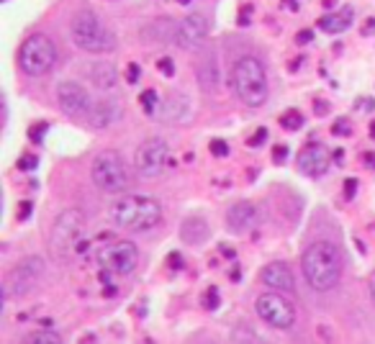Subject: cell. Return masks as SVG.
<instances>
[{
    "label": "cell",
    "instance_id": "obj_31",
    "mask_svg": "<svg viewBox=\"0 0 375 344\" xmlns=\"http://www.w3.org/2000/svg\"><path fill=\"white\" fill-rule=\"evenodd\" d=\"M167 265H170L172 270H180V268H183V257H180V252H172L170 257H167Z\"/></svg>",
    "mask_w": 375,
    "mask_h": 344
},
{
    "label": "cell",
    "instance_id": "obj_41",
    "mask_svg": "<svg viewBox=\"0 0 375 344\" xmlns=\"http://www.w3.org/2000/svg\"><path fill=\"white\" fill-rule=\"evenodd\" d=\"M334 3H337V0H324V6H326V8H332Z\"/></svg>",
    "mask_w": 375,
    "mask_h": 344
},
{
    "label": "cell",
    "instance_id": "obj_39",
    "mask_svg": "<svg viewBox=\"0 0 375 344\" xmlns=\"http://www.w3.org/2000/svg\"><path fill=\"white\" fill-rule=\"evenodd\" d=\"M222 254H226V257H234V249H229V247H222Z\"/></svg>",
    "mask_w": 375,
    "mask_h": 344
},
{
    "label": "cell",
    "instance_id": "obj_12",
    "mask_svg": "<svg viewBox=\"0 0 375 344\" xmlns=\"http://www.w3.org/2000/svg\"><path fill=\"white\" fill-rule=\"evenodd\" d=\"M329 162H332V157H329V149H326L324 144H319V142L306 144V147L301 149V154H299V170L308 177H322L326 170H329Z\"/></svg>",
    "mask_w": 375,
    "mask_h": 344
},
{
    "label": "cell",
    "instance_id": "obj_7",
    "mask_svg": "<svg viewBox=\"0 0 375 344\" xmlns=\"http://www.w3.org/2000/svg\"><path fill=\"white\" fill-rule=\"evenodd\" d=\"M93 183L101 188L103 193H121L124 188H128L131 175H128L126 162H124V157H121L119 151L106 149L95 157Z\"/></svg>",
    "mask_w": 375,
    "mask_h": 344
},
{
    "label": "cell",
    "instance_id": "obj_19",
    "mask_svg": "<svg viewBox=\"0 0 375 344\" xmlns=\"http://www.w3.org/2000/svg\"><path fill=\"white\" fill-rule=\"evenodd\" d=\"M90 72H93V83L101 88V90H108V88H113L116 85V67L113 65H108V62H98V65H93L90 67Z\"/></svg>",
    "mask_w": 375,
    "mask_h": 344
},
{
    "label": "cell",
    "instance_id": "obj_33",
    "mask_svg": "<svg viewBox=\"0 0 375 344\" xmlns=\"http://www.w3.org/2000/svg\"><path fill=\"white\" fill-rule=\"evenodd\" d=\"M311 39H314V31H311V28H303V31H299V36H296L299 44H308Z\"/></svg>",
    "mask_w": 375,
    "mask_h": 344
},
{
    "label": "cell",
    "instance_id": "obj_23",
    "mask_svg": "<svg viewBox=\"0 0 375 344\" xmlns=\"http://www.w3.org/2000/svg\"><path fill=\"white\" fill-rule=\"evenodd\" d=\"M47 131H49V124H44V121H39V124H34V126L28 129V139L34 144H42L44 136H47Z\"/></svg>",
    "mask_w": 375,
    "mask_h": 344
},
{
    "label": "cell",
    "instance_id": "obj_24",
    "mask_svg": "<svg viewBox=\"0 0 375 344\" xmlns=\"http://www.w3.org/2000/svg\"><path fill=\"white\" fill-rule=\"evenodd\" d=\"M219 303H222V298H219V290H216V288H208V290H206L203 293V306L208 311H213V309H219Z\"/></svg>",
    "mask_w": 375,
    "mask_h": 344
},
{
    "label": "cell",
    "instance_id": "obj_21",
    "mask_svg": "<svg viewBox=\"0 0 375 344\" xmlns=\"http://www.w3.org/2000/svg\"><path fill=\"white\" fill-rule=\"evenodd\" d=\"M139 103H142V108H144L149 116H154V113H157V106H160V95L154 90H144L139 95Z\"/></svg>",
    "mask_w": 375,
    "mask_h": 344
},
{
    "label": "cell",
    "instance_id": "obj_11",
    "mask_svg": "<svg viewBox=\"0 0 375 344\" xmlns=\"http://www.w3.org/2000/svg\"><path fill=\"white\" fill-rule=\"evenodd\" d=\"M103 270H111L113 275H128L139 265V249L131 242H113L98 254Z\"/></svg>",
    "mask_w": 375,
    "mask_h": 344
},
{
    "label": "cell",
    "instance_id": "obj_22",
    "mask_svg": "<svg viewBox=\"0 0 375 344\" xmlns=\"http://www.w3.org/2000/svg\"><path fill=\"white\" fill-rule=\"evenodd\" d=\"M28 344H57L62 342V336L57 331H34V334H28L26 339Z\"/></svg>",
    "mask_w": 375,
    "mask_h": 344
},
{
    "label": "cell",
    "instance_id": "obj_16",
    "mask_svg": "<svg viewBox=\"0 0 375 344\" xmlns=\"http://www.w3.org/2000/svg\"><path fill=\"white\" fill-rule=\"evenodd\" d=\"M255 221H257L255 206L247 203V201L234 203V206L229 208V213H226V227H229L231 231H237V234L249 231V229L255 227Z\"/></svg>",
    "mask_w": 375,
    "mask_h": 344
},
{
    "label": "cell",
    "instance_id": "obj_2",
    "mask_svg": "<svg viewBox=\"0 0 375 344\" xmlns=\"http://www.w3.org/2000/svg\"><path fill=\"white\" fill-rule=\"evenodd\" d=\"M85 216L83 211L69 208L65 211L54 227H51L49 236V252L57 262H69L75 254L85 252L88 249V239L85 236Z\"/></svg>",
    "mask_w": 375,
    "mask_h": 344
},
{
    "label": "cell",
    "instance_id": "obj_26",
    "mask_svg": "<svg viewBox=\"0 0 375 344\" xmlns=\"http://www.w3.org/2000/svg\"><path fill=\"white\" fill-rule=\"evenodd\" d=\"M36 167H39V157H36V154H24V157L18 160V170H26V172H28V170H36Z\"/></svg>",
    "mask_w": 375,
    "mask_h": 344
},
{
    "label": "cell",
    "instance_id": "obj_4",
    "mask_svg": "<svg viewBox=\"0 0 375 344\" xmlns=\"http://www.w3.org/2000/svg\"><path fill=\"white\" fill-rule=\"evenodd\" d=\"M231 88L244 106H262L267 101V72L257 57H242L231 69Z\"/></svg>",
    "mask_w": 375,
    "mask_h": 344
},
{
    "label": "cell",
    "instance_id": "obj_10",
    "mask_svg": "<svg viewBox=\"0 0 375 344\" xmlns=\"http://www.w3.org/2000/svg\"><path fill=\"white\" fill-rule=\"evenodd\" d=\"M134 165L144 177H160L170 165V144L165 139H149L137 149Z\"/></svg>",
    "mask_w": 375,
    "mask_h": 344
},
{
    "label": "cell",
    "instance_id": "obj_13",
    "mask_svg": "<svg viewBox=\"0 0 375 344\" xmlns=\"http://www.w3.org/2000/svg\"><path fill=\"white\" fill-rule=\"evenodd\" d=\"M57 101L67 116H85L90 110V95L77 83H62L57 88Z\"/></svg>",
    "mask_w": 375,
    "mask_h": 344
},
{
    "label": "cell",
    "instance_id": "obj_3",
    "mask_svg": "<svg viewBox=\"0 0 375 344\" xmlns=\"http://www.w3.org/2000/svg\"><path fill=\"white\" fill-rule=\"evenodd\" d=\"M111 218L126 231H149L162 221V206L149 195H126L113 203Z\"/></svg>",
    "mask_w": 375,
    "mask_h": 344
},
{
    "label": "cell",
    "instance_id": "obj_15",
    "mask_svg": "<svg viewBox=\"0 0 375 344\" xmlns=\"http://www.w3.org/2000/svg\"><path fill=\"white\" fill-rule=\"evenodd\" d=\"M260 280H262L270 290H281V293H293V290H296L293 272H290V268L285 262H270L267 268H262Z\"/></svg>",
    "mask_w": 375,
    "mask_h": 344
},
{
    "label": "cell",
    "instance_id": "obj_37",
    "mask_svg": "<svg viewBox=\"0 0 375 344\" xmlns=\"http://www.w3.org/2000/svg\"><path fill=\"white\" fill-rule=\"evenodd\" d=\"M365 165L367 167H375V154H365Z\"/></svg>",
    "mask_w": 375,
    "mask_h": 344
},
{
    "label": "cell",
    "instance_id": "obj_9",
    "mask_svg": "<svg viewBox=\"0 0 375 344\" xmlns=\"http://www.w3.org/2000/svg\"><path fill=\"white\" fill-rule=\"evenodd\" d=\"M255 309L257 316L262 321H267L273 329H290L296 324V309H293V303L285 295H281V290L260 295Z\"/></svg>",
    "mask_w": 375,
    "mask_h": 344
},
{
    "label": "cell",
    "instance_id": "obj_27",
    "mask_svg": "<svg viewBox=\"0 0 375 344\" xmlns=\"http://www.w3.org/2000/svg\"><path fill=\"white\" fill-rule=\"evenodd\" d=\"M211 154H213V157H226V154H229V144L224 142V139H213V142H211Z\"/></svg>",
    "mask_w": 375,
    "mask_h": 344
},
{
    "label": "cell",
    "instance_id": "obj_20",
    "mask_svg": "<svg viewBox=\"0 0 375 344\" xmlns=\"http://www.w3.org/2000/svg\"><path fill=\"white\" fill-rule=\"evenodd\" d=\"M281 126L288 129V131H299L303 126V116H301V110H285L281 116Z\"/></svg>",
    "mask_w": 375,
    "mask_h": 344
},
{
    "label": "cell",
    "instance_id": "obj_28",
    "mask_svg": "<svg viewBox=\"0 0 375 344\" xmlns=\"http://www.w3.org/2000/svg\"><path fill=\"white\" fill-rule=\"evenodd\" d=\"M157 69L162 72L165 77H172L175 75V65H172V59L170 57H162L160 62H157Z\"/></svg>",
    "mask_w": 375,
    "mask_h": 344
},
{
    "label": "cell",
    "instance_id": "obj_18",
    "mask_svg": "<svg viewBox=\"0 0 375 344\" xmlns=\"http://www.w3.org/2000/svg\"><path fill=\"white\" fill-rule=\"evenodd\" d=\"M208 224L203 218H185V224L180 227V236L185 239L188 244H201L203 239H208Z\"/></svg>",
    "mask_w": 375,
    "mask_h": 344
},
{
    "label": "cell",
    "instance_id": "obj_14",
    "mask_svg": "<svg viewBox=\"0 0 375 344\" xmlns=\"http://www.w3.org/2000/svg\"><path fill=\"white\" fill-rule=\"evenodd\" d=\"M206 36H208V18L203 13H190V16L180 24V31H178V42L188 49H198L201 44L206 42Z\"/></svg>",
    "mask_w": 375,
    "mask_h": 344
},
{
    "label": "cell",
    "instance_id": "obj_43",
    "mask_svg": "<svg viewBox=\"0 0 375 344\" xmlns=\"http://www.w3.org/2000/svg\"><path fill=\"white\" fill-rule=\"evenodd\" d=\"M370 136H373V139H375V124H373V126H370Z\"/></svg>",
    "mask_w": 375,
    "mask_h": 344
},
{
    "label": "cell",
    "instance_id": "obj_25",
    "mask_svg": "<svg viewBox=\"0 0 375 344\" xmlns=\"http://www.w3.org/2000/svg\"><path fill=\"white\" fill-rule=\"evenodd\" d=\"M332 131H334V136H350L352 134V124L347 121V118H340V121L332 126Z\"/></svg>",
    "mask_w": 375,
    "mask_h": 344
},
{
    "label": "cell",
    "instance_id": "obj_29",
    "mask_svg": "<svg viewBox=\"0 0 375 344\" xmlns=\"http://www.w3.org/2000/svg\"><path fill=\"white\" fill-rule=\"evenodd\" d=\"M265 139H267V129H257L255 134H252V139H249V147H260Z\"/></svg>",
    "mask_w": 375,
    "mask_h": 344
},
{
    "label": "cell",
    "instance_id": "obj_40",
    "mask_svg": "<svg viewBox=\"0 0 375 344\" xmlns=\"http://www.w3.org/2000/svg\"><path fill=\"white\" fill-rule=\"evenodd\" d=\"M342 157H344V154H342V149L334 151V162H342Z\"/></svg>",
    "mask_w": 375,
    "mask_h": 344
},
{
    "label": "cell",
    "instance_id": "obj_5",
    "mask_svg": "<svg viewBox=\"0 0 375 344\" xmlns=\"http://www.w3.org/2000/svg\"><path fill=\"white\" fill-rule=\"evenodd\" d=\"M72 39H75L80 49L93 51V54H106V51H113V47H116V36L111 34V28L103 24L93 10H80L72 18Z\"/></svg>",
    "mask_w": 375,
    "mask_h": 344
},
{
    "label": "cell",
    "instance_id": "obj_34",
    "mask_svg": "<svg viewBox=\"0 0 375 344\" xmlns=\"http://www.w3.org/2000/svg\"><path fill=\"white\" fill-rule=\"evenodd\" d=\"M273 157H275V162H283L285 157H288V147H275Z\"/></svg>",
    "mask_w": 375,
    "mask_h": 344
},
{
    "label": "cell",
    "instance_id": "obj_35",
    "mask_svg": "<svg viewBox=\"0 0 375 344\" xmlns=\"http://www.w3.org/2000/svg\"><path fill=\"white\" fill-rule=\"evenodd\" d=\"M28 213H31V203L24 201V203H21V206H18V218H26V216H28Z\"/></svg>",
    "mask_w": 375,
    "mask_h": 344
},
{
    "label": "cell",
    "instance_id": "obj_17",
    "mask_svg": "<svg viewBox=\"0 0 375 344\" xmlns=\"http://www.w3.org/2000/svg\"><path fill=\"white\" fill-rule=\"evenodd\" d=\"M355 21V10L350 6H344L340 10H332V13H326V16L319 18V28L326 31V34H342V31H347Z\"/></svg>",
    "mask_w": 375,
    "mask_h": 344
},
{
    "label": "cell",
    "instance_id": "obj_32",
    "mask_svg": "<svg viewBox=\"0 0 375 344\" xmlns=\"http://www.w3.org/2000/svg\"><path fill=\"white\" fill-rule=\"evenodd\" d=\"M355 190H358V180L352 177V180L344 183V195H347V198H355Z\"/></svg>",
    "mask_w": 375,
    "mask_h": 344
},
{
    "label": "cell",
    "instance_id": "obj_8",
    "mask_svg": "<svg viewBox=\"0 0 375 344\" xmlns=\"http://www.w3.org/2000/svg\"><path fill=\"white\" fill-rule=\"evenodd\" d=\"M42 275H44L42 257H26L24 262H18L16 268L6 275V280H3V295L8 301L10 298H21L28 290H34Z\"/></svg>",
    "mask_w": 375,
    "mask_h": 344
},
{
    "label": "cell",
    "instance_id": "obj_42",
    "mask_svg": "<svg viewBox=\"0 0 375 344\" xmlns=\"http://www.w3.org/2000/svg\"><path fill=\"white\" fill-rule=\"evenodd\" d=\"M180 6H188V3H193V0H178Z\"/></svg>",
    "mask_w": 375,
    "mask_h": 344
},
{
    "label": "cell",
    "instance_id": "obj_1",
    "mask_svg": "<svg viewBox=\"0 0 375 344\" xmlns=\"http://www.w3.org/2000/svg\"><path fill=\"white\" fill-rule=\"evenodd\" d=\"M301 270L314 290H332L342 277V254L329 242H314L301 257Z\"/></svg>",
    "mask_w": 375,
    "mask_h": 344
},
{
    "label": "cell",
    "instance_id": "obj_36",
    "mask_svg": "<svg viewBox=\"0 0 375 344\" xmlns=\"http://www.w3.org/2000/svg\"><path fill=\"white\" fill-rule=\"evenodd\" d=\"M370 298L375 301V272L370 275Z\"/></svg>",
    "mask_w": 375,
    "mask_h": 344
},
{
    "label": "cell",
    "instance_id": "obj_38",
    "mask_svg": "<svg viewBox=\"0 0 375 344\" xmlns=\"http://www.w3.org/2000/svg\"><path fill=\"white\" fill-rule=\"evenodd\" d=\"M375 28V21H367L365 24V28H362V31H365V34H370V31H373Z\"/></svg>",
    "mask_w": 375,
    "mask_h": 344
},
{
    "label": "cell",
    "instance_id": "obj_30",
    "mask_svg": "<svg viewBox=\"0 0 375 344\" xmlns=\"http://www.w3.org/2000/svg\"><path fill=\"white\" fill-rule=\"evenodd\" d=\"M139 75H142L139 65H128V69H126V80H128V83H139Z\"/></svg>",
    "mask_w": 375,
    "mask_h": 344
},
{
    "label": "cell",
    "instance_id": "obj_6",
    "mask_svg": "<svg viewBox=\"0 0 375 344\" xmlns=\"http://www.w3.org/2000/svg\"><path fill=\"white\" fill-rule=\"evenodd\" d=\"M54 62H57V47L44 34H31L18 49V65L31 77L47 75L54 67Z\"/></svg>",
    "mask_w": 375,
    "mask_h": 344
}]
</instances>
